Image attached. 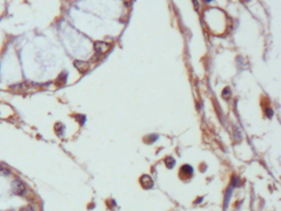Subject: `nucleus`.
Here are the masks:
<instances>
[{
  "label": "nucleus",
  "mask_w": 281,
  "mask_h": 211,
  "mask_svg": "<svg viewBox=\"0 0 281 211\" xmlns=\"http://www.w3.org/2000/svg\"><path fill=\"white\" fill-rule=\"evenodd\" d=\"M12 190L13 192L16 195H22V194L25 192L26 190V186L24 185V183L22 182L20 180H14L13 182H12Z\"/></svg>",
  "instance_id": "1"
},
{
  "label": "nucleus",
  "mask_w": 281,
  "mask_h": 211,
  "mask_svg": "<svg viewBox=\"0 0 281 211\" xmlns=\"http://www.w3.org/2000/svg\"><path fill=\"white\" fill-rule=\"evenodd\" d=\"M74 65L75 68H77L81 74H85L86 72L88 71L89 64L85 61L75 60L74 62Z\"/></svg>",
  "instance_id": "2"
},
{
  "label": "nucleus",
  "mask_w": 281,
  "mask_h": 211,
  "mask_svg": "<svg viewBox=\"0 0 281 211\" xmlns=\"http://www.w3.org/2000/svg\"><path fill=\"white\" fill-rule=\"evenodd\" d=\"M110 48V45L109 44L106 43V42H102V41H97L95 43V50L97 53L99 54H104L106 53L107 50H109Z\"/></svg>",
  "instance_id": "3"
},
{
  "label": "nucleus",
  "mask_w": 281,
  "mask_h": 211,
  "mask_svg": "<svg viewBox=\"0 0 281 211\" xmlns=\"http://www.w3.org/2000/svg\"><path fill=\"white\" fill-rule=\"evenodd\" d=\"M193 172V169L191 166L189 165H185L181 168V173H182L183 177H190Z\"/></svg>",
  "instance_id": "4"
},
{
  "label": "nucleus",
  "mask_w": 281,
  "mask_h": 211,
  "mask_svg": "<svg viewBox=\"0 0 281 211\" xmlns=\"http://www.w3.org/2000/svg\"><path fill=\"white\" fill-rule=\"evenodd\" d=\"M141 183H142V186L144 188H151L153 186V183L152 179L149 176H143L141 178Z\"/></svg>",
  "instance_id": "5"
},
{
  "label": "nucleus",
  "mask_w": 281,
  "mask_h": 211,
  "mask_svg": "<svg viewBox=\"0 0 281 211\" xmlns=\"http://www.w3.org/2000/svg\"><path fill=\"white\" fill-rule=\"evenodd\" d=\"M64 130V125L60 123V122H57L55 125H54V131L59 136H61L63 135Z\"/></svg>",
  "instance_id": "6"
},
{
  "label": "nucleus",
  "mask_w": 281,
  "mask_h": 211,
  "mask_svg": "<svg viewBox=\"0 0 281 211\" xmlns=\"http://www.w3.org/2000/svg\"><path fill=\"white\" fill-rule=\"evenodd\" d=\"M67 76H68V74H65V73H63V74H61L59 76V78L56 80V84L58 86H62V85L65 84L66 80H67Z\"/></svg>",
  "instance_id": "7"
},
{
  "label": "nucleus",
  "mask_w": 281,
  "mask_h": 211,
  "mask_svg": "<svg viewBox=\"0 0 281 211\" xmlns=\"http://www.w3.org/2000/svg\"><path fill=\"white\" fill-rule=\"evenodd\" d=\"M20 211H40L38 204H28L20 210Z\"/></svg>",
  "instance_id": "8"
},
{
  "label": "nucleus",
  "mask_w": 281,
  "mask_h": 211,
  "mask_svg": "<svg viewBox=\"0 0 281 211\" xmlns=\"http://www.w3.org/2000/svg\"><path fill=\"white\" fill-rule=\"evenodd\" d=\"M10 169L7 168L6 165L0 164V175L1 176H7L10 174Z\"/></svg>",
  "instance_id": "9"
}]
</instances>
